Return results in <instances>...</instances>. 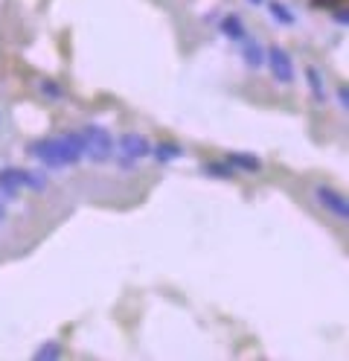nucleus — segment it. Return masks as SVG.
<instances>
[{
    "mask_svg": "<svg viewBox=\"0 0 349 361\" xmlns=\"http://www.w3.org/2000/svg\"><path fill=\"white\" fill-rule=\"evenodd\" d=\"M242 59H245L247 67H253V71H256V67H262L265 64V50L259 47V41L245 35L242 38Z\"/></svg>",
    "mask_w": 349,
    "mask_h": 361,
    "instance_id": "obj_7",
    "label": "nucleus"
},
{
    "mask_svg": "<svg viewBox=\"0 0 349 361\" xmlns=\"http://www.w3.org/2000/svg\"><path fill=\"white\" fill-rule=\"evenodd\" d=\"M20 180H23V187H30V190H35V192H44V190H47V175H44V172L20 169Z\"/></svg>",
    "mask_w": 349,
    "mask_h": 361,
    "instance_id": "obj_12",
    "label": "nucleus"
},
{
    "mask_svg": "<svg viewBox=\"0 0 349 361\" xmlns=\"http://www.w3.org/2000/svg\"><path fill=\"white\" fill-rule=\"evenodd\" d=\"M247 4H250V6H262V4H265V0H247Z\"/></svg>",
    "mask_w": 349,
    "mask_h": 361,
    "instance_id": "obj_21",
    "label": "nucleus"
},
{
    "mask_svg": "<svg viewBox=\"0 0 349 361\" xmlns=\"http://www.w3.org/2000/svg\"><path fill=\"white\" fill-rule=\"evenodd\" d=\"M30 154L38 157L44 166L50 169H64V166H76L85 157V143L79 131H64L59 137H44L30 146Z\"/></svg>",
    "mask_w": 349,
    "mask_h": 361,
    "instance_id": "obj_1",
    "label": "nucleus"
},
{
    "mask_svg": "<svg viewBox=\"0 0 349 361\" xmlns=\"http://www.w3.org/2000/svg\"><path fill=\"white\" fill-rule=\"evenodd\" d=\"M82 143H85V157H90L93 164H105L114 157V137H111V131L105 126H85L82 131Z\"/></svg>",
    "mask_w": 349,
    "mask_h": 361,
    "instance_id": "obj_2",
    "label": "nucleus"
},
{
    "mask_svg": "<svg viewBox=\"0 0 349 361\" xmlns=\"http://www.w3.org/2000/svg\"><path fill=\"white\" fill-rule=\"evenodd\" d=\"M152 157L157 164H172V161H178V157H183V146H178L172 140H160V143L152 146Z\"/></svg>",
    "mask_w": 349,
    "mask_h": 361,
    "instance_id": "obj_8",
    "label": "nucleus"
},
{
    "mask_svg": "<svg viewBox=\"0 0 349 361\" xmlns=\"http://www.w3.org/2000/svg\"><path fill=\"white\" fill-rule=\"evenodd\" d=\"M23 190V180H20V166H6L0 169V198L15 201Z\"/></svg>",
    "mask_w": 349,
    "mask_h": 361,
    "instance_id": "obj_6",
    "label": "nucleus"
},
{
    "mask_svg": "<svg viewBox=\"0 0 349 361\" xmlns=\"http://www.w3.org/2000/svg\"><path fill=\"white\" fill-rule=\"evenodd\" d=\"M332 18L338 20V24H341V27H346V24H349V18H346V9H343V6H341V9L335 6V15H332Z\"/></svg>",
    "mask_w": 349,
    "mask_h": 361,
    "instance_id": "obj_18",
    "label": "nucleus"
},
{
    "mask_svg": "<svg viewBox=\"0 0 349 361\" xmlns=\"http://www.w3.org/2000/svg\"><path fill=\"white\" fill-rule=\"evenodd\" d=\"M64 350H61V344L59 341H44L38 350H35V358L38 361H50V358H59Z\"/></svg>",
    "mask_w": 349,
    "mask_h": 361,
    "instance_id": "obj_15",
    "label": "nucleus"
},
{
    "mask_svg": "<svg viewBox=\"0 0 349 361\" xmlns=\"http://www.w3.org/2000/svg\"><path fill=\"white\" fill-rule=\"evenodd\" d=\"M338 4H343V0H314V6H338Z\"/></svg>",
    "mask_w": 349,
    "mask_h": 361,
    "instance_id": "obj_19",
    "label": "nucleus"
},
{
    "mask_svg": "<svg viewBox=\"0 0 349 361\" xmlns=\"http://www.w3.org/2000/svg\"><path fill=\"white\" fill-rule=\"evenodd\" d=\"M314 198H317L320 207H326L332 216H338L341 221L349 219V204H346V198H343L338 190H332V187H317V190H314Z\"/></svg>",
    "mask_w": 349,
    "mask_h": 361,
    "instance_id": "obj_5",
    "label": "nucleus"
},
{
    "mask_svg": "<svg viewBox=\"0 0 349 361\" xmlns=\"http://www.w3.org/2000/svg\"><path fill=\"white\" fill-rule=\"evenodd\" d=\"M265 61L271 67V76L279 85H291L294 82V61H291L288 50H283L279 44H274V47H268V53H265Z\"/></svg>",
    "mask_w": 349,
    "mask_h": 361,
    "instance_id": "obj_3",
    "label": "nucleus"
},
{
    "mask_svg": "<svg viewBox=\"0 0 349 361\" xmlns=\"http://www.w3.org/2000/svg\"><path fill=\"white\" fill-rule=\"evenodd\" d=\"M221 32H224V38H230V41H242V38L247 35L245 20H242L239 15H224V18H221Z\"/></svg>",
    "mask_w": 349,
    "mask_h": 361,
    "instance_id": "obj_10",
    "label": "nucleus"
},
{
    "mask_svg": "<svg viewBox=\"0 0 349 361\" xmlns=\"http://www.w3.org/2000/svg\"><path fill=\"white\" fill-rule=\"evenodd\" d=\"M338 102H341V108H349V87L346 85H338Z\"/></svg>",
    "mask_w": 349,
    "mask_h": 361,
    "instance_id": "obj_17",
    "label": "nucleus"
},
{
    "mask_svg": "<svg viewBox=\"0 0 349 361\" xmlns=\"http://www.w3.org/2000/svg\"><path fill=\"white\" fill-rule=\"evenodd\" d=\"M204 172L209 175V178H233V175H236V169H233L230 164H221V161H213V164H207L204 166Z\"/></svg>",
    "mask_w": 349,
    "mask_h": 361,
    "instance_id": "obj_14",
    "label": "nucleus"
},
{
    "mask_svg": "<svg viewBox=\"0 0 349 361\" xmlns=\"http://www.w3.org/2000/svg\"><path fill=\"white\" fill-rule=\"evenodd\" d=\"M306 82H309L312 94H314L317 99H323V97H326V90H323V76H320V71H317L314 64H309V67H306Z\"/></svg>",
    "mask_w": 349,
    "mask_h": 361,
    "instance_id": "obj_13",
    "label": "nucleus"
},
{
    "mask_svg": "<svg viewBox=\"0 0 349 361\" xmlns=\"http://www.w3.org/2000/svg\"><path fill=\"white\" fill-rule=\"evenodd\" d=\"M41 94L44 97H50V99H64V87L56 82V79H41Z\"/></svg>",
    "mask_w": 349,
    "mask_h": 361,
    "instance_id": "obj_16",
    "label": "nucleus"
},
{
    "mask_svg": "<svg viewBox=\"0 0 349 361\" xmlns=\"http://www.w3.org/2000/svg\"><path fill=\"white\" fill-rule=\"evenodd\" d=\"M227 164L233 169H245V172H259L262 169V161L256 154H250V152H230L227 154Z\"/></svg>",
    "mask_w": 349,
    "mask_h": 361,
    "instance_id": "obj_9",
    "label": "nucleus"
},
{
    "mask_svg": "<svg viewBox=\"0 0 349 361\" xmlns=\"http://www.w3.org/2000/svg\"><path fill=\"white\" fill-rule=\"evenodd\" d=\"M4 221H6V201L0 198V224H4Z\"/></svg>",
    "mask_w": 349,
    "mask_h": 361,
    "instance_id": "obj_20",
    "label": "nucleus"
},
{
    "mask_svg": "<svg viewBox=\"0 0 349 361\" xmlns=\"http://www.w3.org/2000/svg\"><path fill=\"white\" fill-rule=\"evenodd\" d=\"M268 12L279 20V24H286V27H291V24H297V15L283 4V0H268Z\"/></svg>",
    "mask_w": 349,
    "mask_h": 361,
    "instance_id": "obj_11",
    "label": "nucleus"
},
{
    "mask_svg": "<svg viewBox=\"0 0 349 361\" xmlns=\"http://www.w3.org/2000/svg\"><path fill=\"white\" fill-rule=\"evenodd\" d=\"M116 146H120V152L125 157H131V161H143V157H152V143L146 134H137V131H125L120 140H116Z\"/></svg>",
    "mask_w": 349,
    "mask_h": 361,
    "instance_id": "obj_4",
    "label": "nucleus"
}]
</instances>
